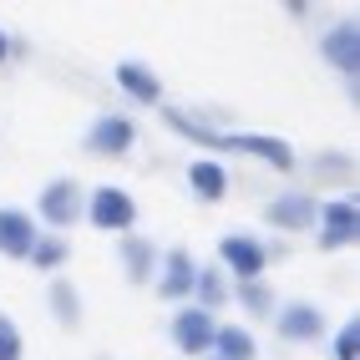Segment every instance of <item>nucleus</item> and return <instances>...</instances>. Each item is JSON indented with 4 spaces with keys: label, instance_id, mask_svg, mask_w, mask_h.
Returning a JSON list of instances; mask_svg holds the SVG:
<instances>
[{
    "label": "nucleus",
    "instance_id": "a211bd4d",
    "mask_svg": "<svg viewBox=\"0 0 360 360\" xmlns=\"http://www.w3.org/2000/svg\"><path fill=\"white\" fill-rule=\"evenodd\" d=\"M51 315H56L61 325H77V320H82V300H77V284H66V279H56V284H51Z\"/></svg>",
    "mask_w": 360,
    "mask_h": 360
},
{
    "label": "nucleus",
    "instance_id": "f257e3e1",
    "mask_svg": "<svg viewBox=\"0 0 360 360\" xmlns=\"http://www.w3.org/2000/svg\"><path fill=\"white\" fill-rule=\"evenodd\" d=\"M162 117H167V127H178L188 142H203V148H219V153H249V158H259V162H269L274 173H290V167H295L290 142H279L274 132H213V127L193 122V117L178 112V107H167Z\"/></svg>",
    "mask_w": 360,
    "mask_h": 360
},
{
    "label": "nucleus",
    "instance_id": "dca6fc26",
    "mask_svg": "<svg viewBox=\"0 0 360 360\" xmlns=\"http://www.w3.org/2000/svg\"><path fill=\"white\" fill-rule=\"evenodd\" d=\"M213 350H219V360H254V335L244 325H219L213 330Z\"/></svg>",
    "mask_w": 360,
    "mask_h": 360
},
{
    "label": "nucleus",
    "instance_id": "20e7f679",
    "mask_svg": "<svg viewBox=\"0 0 360 360\" xmlns=\"http://www.w3.org/2000/svg\"><path fill=\"white\" fill-rule=\"evenodd\" d=\"M219 254H224V269H233L238 284H254V279L264 274V264H269L264 244H259V238H249V233H229L224 244H219Z\"/></svg>",
    "mask_w": 360,
    "mask_h": 360
},
{
    "label": "nucleus",
    "instance_id": "4be33fe9",
    "mask_svg": "<svg viewBox=\"0 0 360 360\" xmlns=\"http://www.w3.org/2000/svg\"><path fill=\"white\" fill-rule=\"evenodd\" d=\"M335 360H360V325L355 320L335 335Z\"/></svg>",
    "mask_w": 360,
    "mask_h": 360
},
{
    "label": "nucleus",
    "instance_id": "6e6552de",
    "mask_svg": "<svg viewBox=\"0 0 360 360\" xmlns=\"http://www.w3.org/2000/svg\"><path fill=\"white\" fill-rule=\"evenodd\" d=\"M355 229H360V213H355V203H330V208H320V249H345V244H355Z\"/></svg>",
    "mask_w": 360,
    "mask_h": 360
},
{
    "label": "nucleus",
    "instance_id": "4468645a",
    "mask_svg": "<svg viewBox=\"0 0 360 360\" xmlns=\"http://www.w3.org/2000/svg\"><path fill=\"white\" fill-rule=\"evenodd\" d=\"M188 188H193L203 203H219V198L229 193V173H224V167L213 162V158H203V162L188 167Z\"/></svg>",
    "mask_w": 360,
    "mask_h": 360
},
{
    "label": "nucleus",
    "instance_id": "1a4fd4ad",
    "mask_svg": "<svg viewBox=\"0 0 360 360\" xmlns=\"http://www.w3.org/2000/svg\"><path fill=\"white\" fill-rule=\"evenodd\" d=\"M193 279H198L193 254H183V249L162 254V274H158V295H162V300H183V295H193Z\"/></svg>",
    "mask_w": 360,
    "mask_h": 360
},
{
    "label": "nucleus",
    "instance_id": "423d86ee",
    "mask_svg": "<svg viewBox=\"0 0 360 360\" xmlns=\"http://www.w3.org/2000/svg\"><path fill=\"white\" fill-rule=\"evenodd\" d=\"M264 219H269L274 229H284V233H300V229H315L320 208H315L309 193H279L269 208H264Z\"/></svg>",
    "mask_w": 360,
    "mask_h": 360
},
{
    "label": "nucleus",
    "instance_id": "9b49d317",
    "mask_svg": "<svg viewBox=\"0 0 360 360\" xmlns=\"http://www.w3.org/2000/svg\"><path fill=\"white\" fill-rule=\"evenodd\" d=\"M132 137H137V127L127 122V117H102V122L86 132V148L102 153V158H122L132 148Z\"/></svg>",
    "mask_w": 360,
    "mask_h": 360
},
{
    "label": "nucleus",
    "instance_id": "7ed1b4c3",
    "mask_svg": "<svg viewBox=\"0 0 360 360\" xmlns=\"http://www.w3.org/2000/svg\"><path fill=\"white\" fill-rule=\"evenodd\" d=\"M82 213H86V198H82L77 178H56V183L41 193V219L51 224V229H71Z\"/></svg>",
    "mask_w": 360,
    "mask_h": 360
},
{
    "label": "nucleus",
    "instance_id": "ddd939ff",
    "mask_svg": "<svg viewBox=\"0 0 360 360\" xmlns=\"http://www.w3.org/2000/svg\"><path fill=\"white\" fill-rule=\"evenodd\" d=\"M117 86H122L132 102H158L162 97V82L142 61H122V66H117Z\"/></svg>",
    "mask_w": 360,
    "mask_h": 360
},
{
    "label": "nucleus",
    "instance_id": "f3484780",
    "mask_svg": "<svg viewBox=\"0 0 360 360\" xmlns=\"http://www.w3.org/2000/svg\"><path fill=\"white\" fill-rule=\"evenodd\" d=\"M193 295H198V309H203V315H213V309H219V304L229 300V279H224L219 269H198Z\"/></svg>",
    "mask_w": 360,
    "mask_h": 360
},
{
    "label": "nucleus",
    "instance_id": "0eeeda50",
    "mask_svg": "<svg viewBox=\"0 0 360 360\" xmlns=\"http://www.w3.org/2000/svg\"><path fill=\"white\" fill-rule=\"evenodd\" d=\"M320 51H325V61L330 66H340V71H360V26L355 20H340V26H330L325 31V41H320Z\"/></svg>",
    "mask_w": 360,
    "mask_h": 360
},
{
    "label": "nucleus",
    "instance_id": "2eb2a0df",
    "mask_svg": "<svg viewBox=\"0 0 360 360\" xmlns=\"http://www.w3.org/2000/svg\"><path fill=\"white\" fill-rule=\"evenodd\" d=\"M153 264H158V254H153L148 238H122V269H127L132 284H148L153 279Z\"/></svg>",
    "mask_w": 360,
    "mask_h": 360
},
{
    "label": "nucleus",
    "instance_id": "5701e85b",
    "mask_svg": "<svg viewBox=\"0 0 360 360\" xmlns=\"http://www.w3.org/2000/svg\"><path fill=\"white\" fill-rule=\"evenodd\" d=\"M0 360H20V330L11 315H0Z\"/></svg>",
    "mask_w": 360,
    "mask_h": 360
},
{
    "label": "nucleus",
    "instance_id": "b1692460",
    "mask_svg": "<svg viewBox=\"0 0 360 360\" xmlns=\"http://www.w3.org/2000/svg\"><path fill=\"white\" fill-rule=\"evenodd\" d=\"M11 56V41H6V31H0V61H6Z\"/></svg>",
    "mask_w": 360,
    "mask_h": 360
},
{
    "label": "nucleus",
    "instance_id": "f03ea898",
    "mask_svg": "<svg viewBox=\"0 0 360 360\" xmlns=\"http://www.w3.org/2000/svg\"><path fill=\"white\" fill-rule=\"evenodd\" d=\"M86 224H97V229H117V233H127L132 219H137V203L122 193V188H97V193L86 198V213H82Z\"/></svg>",
    "mask_w": 360,
    "mask_h": 360
},
{
    "label": "nucleus",
    "instance_id": "9d476101",
    "mask_svg": "<svg viewBox=\"0 0 360 360\" xmlns=\"http://www.w3.org/2000/svg\"><path fill=\"white\" fill-rule=\"evenodd\" d=\"M36 238H41V233H36V224H31V213H20V208H0V254L26 259Z\"/></svg>",
    "mask_w": 360,
    "mask_h": 360
},
{
    "label": "nucleus",
    "instance_id": "39448f33",
    "mask_svg": "<svg viewBox=\"0 0 360 360\" xmlns=\"http://www.w3.org/2000/svg\"><path fill=\"white\" fill-rule=\"evenodd\" d=\"M213 315H203V309L193 304V309H178V320H173V345L183 350V355H208L213 350Z\"/></svg>",
    "mask_w": 360,
    "mask_h": 360
},
{
    "label": "nucleus",
    "instance_id": "f8f14e48",
    "mask_svg": "<svg viewBox=\"0 0 360 360\" xmlns=\"http://www.w3.org/2000/svg\"><path fill=\"white\" fill-rule=\"evenodd\" d=\"M279 335H284V340H320V335H325V315L315 304H290V309H279Z\"/></svg>",
    "mask_w": 360,
    "mask_h": 360
},
{
    "label": "nucleus",
    "instance_id": "412c9836",
    "mask_svg": "<svg viewBox=\"0 0 360 360\" xmlns=\"http://www.w3.org/2000/svg\"><path fill=\"white\" fill-rule=\"evenodd\" d=\"M238 304L249 309V315H274V300H269V290L254 279V284H238Z\"/></svg>",
    "mask_w": 360,
    "mask_h": 360
},
{
    "label": "nucleus",
    "instance_id": "6ab92c4d",
    "mask_svg": "<svg viewBox=\"0 0 360 360\" xmlns=\"http://www.w3.org/2000/svg\"><path fill=\"white\" fill-rule=\"evenodd\" d=\"M26 259L36 264V269H56V264L66 259V238H56V233H46V238H36Z\"/></svg>",
    "mask_w": 360,
    "mask_h": 360
},
{
    "label": "nucleus",
    "instance_id": "aec40b11",
    "mask_svg": "<svg viewBox=\"0 0 360 360\" xmlns=\"http://www.w3.org/2000/svg\"><path fill=\"white\" fill-rule=\"evenodd\" d=\"M315 178L320 183H345L350 178V158L345 153H320L315 158Z\"/></svg>",
    "mask_w": 360,
    "mask_h": 360
}]
</instances>
